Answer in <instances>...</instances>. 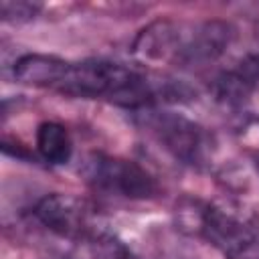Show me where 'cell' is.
<instances>
[{
	"label": "cell",
	"mask_w": 259,
	"mask_h": 259,
	"mask_svg": "<svg viewBox=\"0 0 259 259\" xmlns=\"http://www.w3.org/2000/svg\"><path fill=\"white\" fill-rule=\"evenodd\" d=\"M14 77L26 85L73 97H99L125 107H142L156 99L154 83L148 75L111 61L71 63L59 57L24 55L14 65Z\"/></svg>",
	"instance_id": "6da1fadb"
},
{
	"label": "cell",
	"mask_w": 259,
	"mask_h": 259,
	"mask_svg": "<svg viewBox=\"0 0 259 259\" xmlns=\"http://www.w3.org/2000/svg\"><path fill=\"white\" fill-rule=\"evenodd\" d=\"M229 40L231 32L223 22L194 24L190 30L174 22H156L140 34L136 49L148 59L196 65L214 61L227 49Z\"/></svg>",
	"instance_id": "7a4b0ae2"
},
{
	"label": "cell",
	"mask_w": 259,
	"mask_h": 259,
	"mask_svg": "<svg viewBox=\"0 0 259 259\" xmlns=\"http://www.w3.org/2000/svg\"><path fill=\"white\" fill-rule=\"evenodd\" d=\"M81 174L85 176L87 184H91L95 190L132 200L150 198L158 190L156 180L142 166L132 160L113 158L105 154H91L85 160Z\"/></svg>",
	"instance_id": "3957f363"
},
{
	"label": "cell",
	"mask_w": 259,
	"mask_h": 259,
	"mask_svg": "<svg viewBox=\"0 0 259 259\" xmlns=\"http://www.w3.org/2000/svg\"><path fill=\"white\" fill-rule=\"evenodd\" d=\"M148 125L156 138L170 150L176 158L184 162H200L208 148V138L200 125L176 115V113H156L148 119Z\"/></svg>",
	"instance_id": "277c9868"
},
{
	"label": "cell",
	"mask_w": 259,
	"mask_h": 259,
	"mask_svg": "<svg viewBox=\"0 0 259 259\" xmlns=\"http://www.w3.org/2000/svg\"><path fill=\"white\" fill-rule=\"evenodd\" d=\"M36 219L53 233L63 237H77L87 231V212L81 200L69 194L45 196L36 208Z\"/></svg>",
	"instance_id": "5b68a950"
},
{
	"label": "cell",
	"mask_w": 259,
	"mask_h": 259,
	"mask_svg": "<svg viewBox=\"0 0 259 259\" xmlns=\"http://www.w3.org/2000/svg\"><path fill=\"white\" fill-rule=\"evenodd\" d=\"M36 148L51 164H65L71 158L73 144L65 125L57 121H42L36 130Z\"/></svg>",
	"instance_id": "8992f818"
},
{
	"label": "cell",
	"mask_w": 259,
	"mask_h": 259,
	"mask_svg": "<svg viewBox=\"0 0 259 259\" xmlns=\"http://www.w3.org/2000/svg\"><path fill=\"white\" fill-rule=\"evenodd\" d=\"M40 10V4H30V2H8L4 0L0 4V14L4 20H10V22H22V20H28L32 18L36 12Z\"/></svg>",
	"instance_id": "52a82bcc"
},
{
	"label": "cell",
	"mask_w": 259,
	"mask_h": 259,
	"mask_svg": "<svg viewBox=\"0 0 259 259\" xmlns=\"http://www.w3.org/2000/svg\"><path fill=\"white\" fill-rule=\"evenodd\" d=\"M99 247H103V253H101V259H134L132 253L117 241L113 239H105V241H99L97 243Z\"/></svg>",
	"instance_id": "ba28073f"
}]
</instances>
